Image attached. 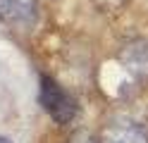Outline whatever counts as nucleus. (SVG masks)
I'll list each match as a JSON object with an SVG mask.
<instances>
[{
	"instance_id": "obj_5",
	"label": "nucleus",
	"mask_w": 148,
	"mask_h": 143,
	"mask_svg": "<svg viewBox=\"0 0 148 143\" xmlns=\"http://www.w3.org/2000/svg\"><path fill=\"white\" fill-rule=\"evenodd\" d=\"M69 143H100V138H93L88 131H74Z\"/></svg>"
},
{
	"instance_id": "obj_3",
	"label": "nucleus",
	"mask_w": 148,
	"mask_h": 143,
	"mask_svg": "<svg viewBox=\"0 0 148 143\" xmlns=\"http://www.w3.org/2000/svg\"><path fill=\"white\" fill-rule=\"evenodd\" d=\"M0 19L19 31H29L38 22V0H0Z\"/></svg>"
},
{
	"instance_id": "obj_4",
	"label": "nucleus",
	"mask_w": 148,
	"mask_h": 143,
	"mask_svg": "<svg viewBox=\"0 0 148 143\" xmlns=\"http://www.w3.org/2000/svg\"><path fill=\"white\" fill-rule=\"evenodd\" d=\"M122 62L132 76H136L138 81H148V43L146 41H134L124 45Z\"/></svg>"
},
{
	"instance_id": "obj_1",
	"label": "nucleus",
	"mask_w": 148,
	"mask_h": 143,
	"mask_svg": "<svg viewBox=\"0 0 148 143\" xmlns=\"http://www.w3.org/2000/svg\"><path fill=\"white\" fill-rule=\"evenodd\" d=\"M41 103H43L45 112H48L58 124L74 122V117H77V112H79L74 98L62 88V86H58L53 79H48V76L41 79Z\"/></svg>"
},
{
	"instance_id": "obj_2",
	"label": "nucleus",
	"mask_w": 148,
	"mask_h": 143,
	"mask_svg": "<svg viewBox=\"0 0 148 143\" xmlns=\"http://www.w3.org/2000/svg\"><path fill=\"white\" fill-rule=\"evenodd\" d=\"M100 143H148V127L129 114H112L105 119Z\"/></svg>"
}]
</instances>
